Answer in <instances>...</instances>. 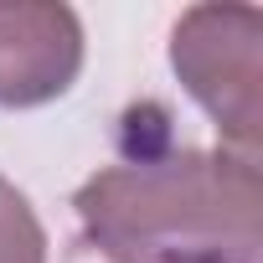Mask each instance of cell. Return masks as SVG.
I'll list each match as a JSON object with an SVG mask.
<instances>
[{
    "instance_id": "6da1fadb",
    "label": "cell",
    "mask_w": 263,
    "mask_h": 263,
    "mask_svg": "<svg viewBox=\"0 0 263 263\" xmlns=\"http://www.w3.org/2000/svg\"><path fill=\"white\" fill-rule=\"evenodd\" d=\"M83 237L108 263H258L263 181L232 150L140 145L72 196Z\"/></svg>"
},
{
    "instance_id": "7a4b0ae2",
    "label": "cell",
    "mask_w": 263,
    "mask_h": 263,
    "mask_svg": "<svg viewBox=\"0 0 263 263\" xmlns=\"http://www.w3.org/2000/svg\"><path fill=\"white\" fill-rule=\"evenodd\" d=\"M258 47L263 11L253 6H191L171 31L176 78L242 160H258Z\"/></svg>"
},
{
    "instance_id": "3957f363",
    "label": "cell",
    "mask_w": 263,
    "mask_h": 263,
    "mask_svg": "<svg viewBox=\"0 0 263 263\" xmlns=\"http://www.w3.org/2000/svg\"><path fill=\"white\" fill-rule=\"evenodd\" d=\"M83 72V21L67 6H0V108H42Z\"/></svg>"
},
{
    "instance_id": "277c9868",
    "label": "cell",
    "mask_w": 263,
    "mask_h": 263,
    "mask_svg": "<svg viewBox=\"0 0 263 263\" xmlns=\"http://www.w3.org/2000/svg\"><path fill=\"white\" fill-rule=\"evenodd\" d=\"M0 263H47V232L31 201L0 176Z\"/></svg>"
}]
</instances>
